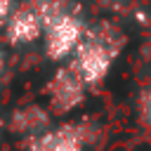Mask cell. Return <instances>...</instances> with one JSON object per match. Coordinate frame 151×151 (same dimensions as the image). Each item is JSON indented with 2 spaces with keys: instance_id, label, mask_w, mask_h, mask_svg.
<instances>
[{
  "instance_id": "4",
  "label": "cell",
  "mask_w": 151,
  "mask_h": 151,
  "mask_svg": "<svg viewBox=\"0 0 151 151\" xmlns=\"http://www.w3.org/2000/svg\"><path fill=\"white\" fill-rule=\"evenodd\" d=\"M40 31H42V24L33 9H19L9 17V24H7L9 42H31L40 35Z\"/></svg>"
},
{
  "instance_id": "3",
  "label": "cell",
  "mask_w": 151,
  "mask_h": 151,
  "mask_svg": "<svg viewBox=\"0 0 151 151\" xmlns=\"http://www.w3.org/2000/svg\"><path fill=\"white\" fill-rule=\"evenodd\" d=\"M80 33H83V28H80L78 19L64 12L52 24H47V42H45L47 54L52 59H61L80 42Z\"/></svg>"
},
{
  "instance_id": "8",
  "label": "cell",
  "mask_w": 151,
  "mask_h": 151,
  "mask_svg": "<svg viewBox=\"0 0 151 151\" xmlns=\"http://www.w3.org/2000/svg\"><path fill=\"white\" fill-rule=\"evenodd\" d=\"M0 71H2V54H0Z\"/></svg>"
},
{
  "instance_id": "5",
  "label": "cell",
  "mask_w": 151,
  "mask_h": 151,
  "mask_svg": "<svg viewBox=\"0 0 151 151\" xmlns=\"http://www.w3.org/2000/svg\"><path fill=\"white\" fill-rule=\"evenodd\" d=\"M33 151H80V139L73 130H57L33 142Z\"/></svg>"
},
{
  "instance_id": "1",
  "label": "cell",
  "mask_w": 151,
  "mask_h": 151,
  "mask_svg": "<svg viewBox=\"0 0 151 151\" xmlns=\"http://www.w3.org/2000/svg\"><path fill=\"white\" fill-rule=\"evenodd\" d=\"M111 61H113V52L109 47H104L92 35L85 42L78 45V57L73 61V66L78 68V73H80V78L85 83H97V80H101L106 76Z\"/></svg>"
},
{
  "instance_id": "7",
  "label": "cell",
  "mask_w": 151,
  "mask_h": 151,
  "mask_svg": "<svg viewBox=\"0 0 151 151\" xmlns=\"http://www.w3.org/2000/svg\"><path fill=\"white\" fill-rule=\"evenodd\" d=\"M144 113H146V118L151 120V94L146 97V101H144Z\"/></svg>"
},
{
  "instance_id": "2",
  "label": "cell",
  "mask_w": 151,
  "mask_h": 151,
  "mask_svg": "<svg viewBox=\"0 0 151 151\" xmlns=\"http://www.w3.org/2000/svg\"><path fill=\"white\" fill-rule=\"evenodd\" d=\"M83 85L85 80L80 78L78 68L71 64L66 68H61L54 80L50 83V101H52V109L59 111V113H66L68 109H73L80 99H83Z\"/></svg>"
},
{
  "instance_id": "6",
  "label": "cell",
  "mask_w": 151,
  "mask_h": 151,
  "mask_svg": "<svg viewBox=\"0 0 151 151\" xmlns=\"http://www.w3.org/2000/svg\"><path fill=\"white\" fill-rule=\"evenodd\" d=\"M9 2H12V0H0V17H7V12H9Z\"/></svg>"
}]
</instances>
